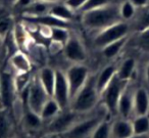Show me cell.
Returning <instances> with one entry per match:
<instances>
[{
  "label": "cell",
  "mask_w": 149,
  "mask_h": 138,
  "mask_svg": "<svg viewBox=\"0 0 149 138\" xmlns=\"http://www.w3.org/2000/svg\"><path fill=\"white\" fill-rule=\"evenodd\" d=\"M79 117L80 113H76L70 107L66 109H62L57 116H55L53 119L49 121L47 132L62 135L79 121Z\"/></svg>",
  "instance_id": "obj_7"
},
{
  "label": "cell",
  "mask_w": 149,
  "mask_h": 138,
  "mask_svg": "<svg viewBox=\"0 0 149 138\" xmlns=\"http://www.w3.org/2000/svg\"><path fill=\"white\" fill-rule=\"evenodd\" d=\"M133 109L135 116H144L149 113V92L145 87H137L134 90Z\"/></svg>",
  "instance_id": "obj_12"
},
{
  "label": "cell",
  "mask_w": 149,
  "mask_h": 138,
  "mask_svg": "<svg viewBox=\"0 0 149 138\" xmlns=\"http://www.w3.org/2000/svg\"><path fill=\"white\" fill-rule=\"evenodd\" d=\"M129 83L130 82L120 80L116 75L113 79L109 82V84L101 92L100 99H101L102 104L105 107L107 113H111V115L116 113V106H118V99H120V94Z\"/></svg>",
  "instance_id": "obj_4"
},
{
  "label": "cell",
  "mask_w": 149,
  "mask_h": 138,
  "mask_svg": "<svg viewBox=\"0 0 149 138\" xmlns=\"http://www.w3.org/2000/svg\"><path fill=\"white\" fill-rule=\"evenodd\" d=\"M136 45L145 53H149V28L137 32Z\"/></svg>",
  "instance_id": "obj_31"
},
{
  "label": "cell",
  "mask_w": 149,
  "mask_h": 138,
  "mask_svg": "<svg viewBox=\"0 0 149 138\" xmlns=\"http://www.w3.org/2000/svg\"><path fill=\"white\" fill-rule=\"evenodd\" d=\"M70 36V32L68 28L64 27H52L50 28L49 39L58 44L64 45Z\"/></svg>",
  "instance_id": "obj_27"
},
{
  "label": "cell",
  "mask_w": 149,
  "mask_h": 138,
  "mask_svg": "<svg viewBox=\"0 0 149 138\" xmlns=\"http://www.w3.org/2000/svg\"><path fill=\"white\" fill-rule=\"evenodd\" d=\"M132 30L133 29L131 22H118V23L95 33L92 43H93L94 47L100 50L111 42L116 41L120 38L130 36Z\"/></svg>",
  "instance_id": "obj_3"
},
{
  "label": "cell",
  "mask_w": 149,
  "mask_h": 138,
  "mask_svg": "<svg viewBox=\"0 0 149 138\" xmlns=\"http://www.w3.org/2000/svg\"><path fill=\"white\" fill-rule=\"evenodd\" d=\"M120 21V3L116 2L80 13L82 26L85 29L96 33Z\"/></svg>",
  "instance_id": "obj_1"
},
{
  "label": "cell",
  "mask_w": 149,
  "mask_h": 138,
  "mask_svg": "<svg viewBox=\"0 0 149 138\" xmlns=\"http://www.w3.org/2000/svg\"><path fill=\"white\" fill-rule=\"evenodd\" d=\"M23 123H24V126H25L27 129L35 130L41 127V125L43 124V120H42L41 116H40L39 113H34L31 109L26 107L25 113H24V117H23Z\"/></svg>",
  "instance_id": "obj_25"
},
{
  "label": "cell",
  "mask_w": 149,
  "mask_h": 138,
  "mask_svg": "<svg viewBox=\"0 0 149 138\" xmlns=\"http://www.w3.org/2000/svg\"><path fill=\"white\" fill-rule=\"evenodd\" d=\"M11 36L13 38L15 46L19 48H23L28 45V40H29V33L26 28L24 22L19 24H15L13 29L11 31Z\"/></svg>",
  "instance_id": "obj_21"
},
{
  "label": "cell",
  "mask_w": 149,
  "mask_h": 138,
  "mask_svg": "<svg viewBox=\"0 0 149 138\" xmlns=\"http://www.w3.org/2000/svg\"><path fill=\"white\" fill-rule=\"evenodd\" d=\"M35 0H15V6L17 8H19L22 11H24L25 8H27L29 5H31Z\"/></svg>",
  "instance_id": "obj_35"
},
{
  "label": "cell",
  "mask_w": 149,
  "mask_h": 138,
  "mask_svg": "<svg viewBox=\"0 0 149 138\" xmlns=\"http://www.w3.org/2000/svg\"><path fill=\"white\" fill-rule=\"evenodd\" d=\"M37 78L43 86V88L46 90V92L48 93V95L52 97L54 84H55V70H53L50 67H44L39 71Z\"/></svg>",
  "instance_id": "obj_17"
},
{
  "label": "cell",
  "mask_w": 149,
  "mask_h": 138,
  "mask_svg": "<svg viewBox=\"0 0 149 138\" xmlns=\"http://www.w3.org/2000/svg\"><path fill=\"white\" fill-rule=\"evenodd\" d=\"M89 138H111V124L104 119L94 129Z\"/></svg>",
  "instance_id": "obj_30"
},
{
  "label": "cell",
  "mask_w": 149,
  "mask_h": 138,
  "mask_svg": "<svg viewBox=\"0 0 149 138\" xmlns=\"http://www.w3.org/2000/svg\"><path fill=\"white\" fill-rule=\"evenodd\" d=\"M130 1L135 5L137 9H142L147 6V3H148L149 0H130Z\"/></svg>",
  "instance_id": "obj_36"
},
{
  "label": "cell",
  "mask_w": 149,
  "mask_h": 138,
  "mask_svg": "<svg viewBox=\"0 0 149 138\" xmlns=\"http://www.w3.org/2000/svg\"><path fill=\"white\" fill-rule=\"evenodd\" d=\"M63 54L72 64H83L87 60V50L77 34L70 33L66 43L63 45Z\"/></svg>",
  "instance_id": "obj_9"
},
{
  "label": "cell",
  "mask_w": 149,
  "mask_h": 138,
  "mask_svg": "<svg viewBox=\"0 0 149 138\" xmlns=\"http://www.w3.org/2000/svg\"><path fill=\"white\" fill-rule=\"evenodd\" d=\"M116 71H118V67L116 64H110L104 67L96 75V87H97V90L99 92V94H101V92L105 89V87L113 79V77L116 75Z\"/></svg>",
  "instance_id": "obj_16"
},
{
  "label": "cell",
  "mask_w": 149,
  "mask_h": 138,
  "mask_svg": "<svg viewBox=\"0 0 149 138\" xmlns=\"http://www.w3.org/2000/svg\"><path fill=\"white\" fill-rule=\"evenodd\" d=\"M136 70V60L134 57H127L118 67L116 76L123 81L130 82Z\"/></svg>",
  "instance_id": "obj_20"
},
{
  "label": "cell",
  "mask_w": 149,
  "mask_h": 138,
  "mask_svg": "<svg viewBox=\"0 0 149 138\" xmlns=\"http://www.w3.org/2000/svg\"><path fill=\"white\" fill-rule=\"evenodd\" d=\"M100 99V94L96 87V76L88 78L83 88L70 100V109L80 115H84L93 111Z\"/></svg>",
  "instance_id": "obj_2"
},
{
  "label": "cell",
  "mask_w": 149,
  "mask_h": 138,
  "mask_svg": "<svg viewBox=\"0 0 149 138\" xmlns=\"http://www.w3.org/2000/svg\"><path fill=\"white\" fill-rule=\"evenodd\" d=\"M134 134H147L149 133V116H135L132 121Z\"/></svg>",
  "instance_id": "obj_29"
},
{
  "label": "cell",
  "mask_w": 149,
  "mask_h": 138,
  "mask_svg": "<svg viewBox=\"0 0 149 138\" xmlns=\"http://www.w3.org/2000/svg\"><path fill=\"white\" fill-rule=\"evenodd\" d=\"M63 2H64V4L68 7H70L72 11L78 13L81 11L82 7L85 5V3L87 2V0H63Z\"/></svg>",
  "instance_id": "obj_34"
},
{
  "label": "cell",
  "mask_w": 149,
  "mask_h": 138,
  "mask_svg": "<svg viewBox=\"0 0 149 138\" xmlns=\"http://www.w3.org/2000/svg\"><path fill=\"white\" fill-rule=\"evenodd\" d=\"M134 134L132 121L120 118L111 124V137L129 138Z\"/></svg>",
  "instance_id": "obj_15"
},
{
  "label": "cell",
  "mask_w": 149,
  "mask_h": 138,
  "mask_svg": "<svg viewBox=\"0 0 149 138\" xmlns=\"http://www.w3.org/2000/svg\"><path fill=\"white\" fill-rule=\"evenodd\" d=\"M48 13L57 18V19L61 20V21L68 22V23H72L74 21L76 15H77L70 7L66 6L63 1H58V2L52 3Z\"/></svg>",
  "instance_id": "obj_18"
},
{
  "label": "cell",
  "mask_w": 149,
  "mask_h": 138,
  "mask_svg": "<svg viewBox=\"0 0 149 138\" xmlns=\"http://www.w3.org/2000/svg\"><path fill=\"white\" fill-rule=\"evenodd\" d=\"M145 8L149 9V1H148V3H147V6H146V7H145Z\"/></svg>",
  "instance_id": "obj_41"
},
{
  "label": "cell",
  "mask_w": 149,
  "mask_h": 138,
  "mask_svg": "<svg viewBox=\"0 0 149 138\" xmlns=\"http://www.w3.org/2000/svg\"><path fill=\"white\" fill-rule=\"evenodd\" d=\"M23 91L26 92V106L32 111L40 115L42 107L46 101L50 98V96L43 88L37 76L32 79L29 86Z\"/></svg>",
  "instance_id": "obj_5"
},
{
  "label": "cell",
  "mask_w": 149,
  "mask_h": 138,
  "mask_svg": "<svg viewBox=\"0 0 149 138\" xmlns=\"http://www.w3.org/2000/svg\"><path fill=\"white\" fill-rule=\"evenodd\" d=\"M51 4L52 3L35 0L31 5H29L27 8L24 9L23 15H28V17H39V15H46V13H49Z\"/></svg>",
  "instance_id": "obj_23"
},
{
  "label": "cell",
  "mask_w": 149,
  "mask_h": 138,
  "mask_svg": "<svg viewBox=\"0 0 149 138\" xmlns=\"http://www.w3.org/2000/svg\"><path fill=\"white\" fill-rule=\"evenodd\" d=\"M15 22L10 11L0 6V38H4L13 31Z\"/></svg>",
  "instance_id": "obj_22"
},
{
  "label": "cell",
  "mask_w": 149,
  "mask_h": 138,
  "mask_svg": "<svg viewBox=\"0 0 149 138\" xmlns=\"http://www.w3.org/2000/svg\"><path fill=\"white\" fill-rule=\"evenodd\" d=\"M4 111H0V138L6 137L10 130V122Z\"/></svg>",
  "instance_id": "obj_33"
},
{
  "label": "cell",
  "mask_w": 149,
  "mask_h": 138,
  "mask_svg": "<svg viewBox=\"0 0 149 138\" xmlns=\"http://www.w3.org/2000/svg\"><path fill=\"white\" fill-rule=\"evenodd\" d=\"M129 38H130V36L120 38V39L116 40L114 42H111L108 45L104 46L102 49H100L104 58H106V60H113V58H116L122 52V50L124 49L125 46L127 45Z\"/></svg>",
  "instance_id": "obj_19"
},
{
  "label": "cell",
  "mask_w": 149,
  "mask_h": 138,
  "mask_svg": "<svg viewBox=\"0 0 149 138\" xmlns=\"http://www.w3.org/2000/svg\"><path fill=\"white\" fill-rule=\"evenodd\" d=\"M44 138H62V136H61V135H59V134L48 133V135H46Z\"/></svg>",
  "instance_id": "obj_39"
},
{
  "label": "cell",
  "mask_w": 149,
  "mask_h": 138,
  "mask_svg": "<svg viewBox=\"0 0 149 138\" xmlns=\"http://www.w3.org/2000/svg\"><path fill=\"white\" fill-rule=\"evenodd\" d=\"M104 120V116L95 115L84 120H79L68 131L62 134V138H87L90 137L99 123Z\"/></svg>",
  "instance_id": "obj_8"
},
{
  "label": "cell",
  "mask_w": 149,
  "mask_h": 138,
  "mask_svg": "<svg viewBox=\"0 0 149 138\" xmlns=\"http://www.w3.org/2000/svg\"><path fill=\"white\" fill-rule=\"evenodd\" d=\"M133 96H134V90L130 88L129 84L124 89L120 97L118 99V106H116V115L120 116L123 119H130L131 115L134 113L133 109Z\"/></svg>",
  "instance_id": "obj_13"
},
{
  "label": "cell",
  "mask_w": 149,
  "mask_h": 138,
  "mask_svg": "<svg viewBox=\"0 0 149 138\" xmlns=\"http://www.w3.org/2000/svg\"><path fill=\"white\" fill-rule=\"evenodd\" d=\"M39 1H44V2H48V3H55L58 1H61V0H39Z\"/></svg>",
  "instance_id": "obj_40"
},
{
  "label": "cell",
  "mask_w": 149,
  "mask_h": 138,
  "mask_svg": "<svg viewBox=\"0 0 149 138\" xmlns=\"http://www.w3.org/2000/svg\"><path fill=\"white\" fill-rule=\"evenodd\" d=\"M9 64L17 74L31 73L32 62L29 56L22 50H17L15 53L11 54L10 58H9Z\"/></svg>",
  "instance_id": "obj_14"
},
{
  "label": "cell",
  "mask_w": 149,
  "mask_h": 138,
  "mask_svg": "<svg viewBox=\"0 0 149 138\" xmlns=\"http://www.w3.org/2000/svg\"><path fill=\"white\" fill-rule=\"evenodd\" d=\"M64 73L68 80L70 97L72 100L87 82L88 78L90 77V72L89 69L84 64H72Z\"/></svg>",
  "instance_id": "obj_6"
},
{
  "label": "cell",
  "mask_w": 149,
  "mask_h": 138,
  "mask_svg": "<svg viewBox=\"0 0 149 138\" xmlns=\"http://www.w3.org/2000/svg\"><path fill=\"white\" fill-rule=\"evenodd\" d=\"M0 105L3 109H9L13 105L15 93L17 92L15 84V78L9 73H0Z\"/></svg>",
  "instance_id": "obj_10"
},
{
  "label": "cell",
  "mask_w": 149,
  "mask_h": 138,
  "mask_svg": "<svg viewBox=\"0 0 149 138\" xmlns=\"http://www.w3.org/2000/svg\"><path fill=\"white\" fill-rule=\"evenodd\" d=\"M60 111H62V109H60L59 104L56 102V100L53 97H50L45 102V104L43 105V107H42L40 116H41L43 122L44 121L49 122L50 120L53 119L55 116H57Z\"/></svg>",
  "instance_id": "obj_24"
},
{
  "label": "cell",
  "mask_w": 149,
  "mask_h": 138,
  "mask_svg": "<svg viewBox=\"0 0 149 138\" xmlns=\"http://www.w3.org/2000/svg\"><path fill=\"white\" fill-rule=\"evenodd\" d=\"M138 11H140V13L136 15L135 19L133 20L134 23H132V29L136 33L149 28V9L142 8Z\"/></svg>",
  "instance_id": "obj_28"
},
{
  "label": "cell",
  "mask_w": 149,
  "mask_h": 138,
  "mask_svg": "<svg viewBox=\"0 0 149 138\" xmlns=\"http://www.w3.org/2000/svg\"><path fill=\"white\" fill-rule=\"evenodd\" d=\"M137 11L138 9L130 0H123L120 3V15L122 21L132 22L136 17Z\"/></svg>",
  "instance_id": "obj_26"
},
{
  "label": "cell",
  "mask_w": 149,
  "mask_h": 138,
  "mask_svg": "<svg viewBox=\"0 0 149 138\" xmlns=\"http://www.w3.org/2000/svg\"><path fill=\"white\" fill-rule=\"evenodd\" d=\"M0 85H1V82H0Z\"/></svg>",
  "instance_id": "obj_42"
},
{
  "label": "cell",
  "mask_w": 149,
  "mask_h": 138,
  "mask_svg": "<svg viewBox=\"0 0 149 138\" xmlns=\"http://www.w3.org/2000/svg\"><path fill=\"white\" fill-rule=\"evenodd\" d=\"M129 138H149V133L147 134H133Z\"/></svg>",
  "instance_id": "obj_37"
},
{
  "label": "cell",
  "mask_w": 149,
  "mask_h": 138,
  "mask_svg": "<svg viewBox=\"0 0 149 138\" xmlns=\"http://www.w3.org/2000/svg\"><path fill=\"white\" fill-rule=\"evenodd\" d=\"M145 79H146L147 84L149 85V62L147 64L146 69H145Z\"/></svg>",
  "instance_id": "obj_38"
},
{
  "label": "cell",
  "mask_w": 149,
  "mask_h": 138,
  "mask_svg": "<svg viewBox=\"0 0 149 138\" xmlns=\"http://www.w3.org/2000/svg\"><path fill=\"white\" fill-rule=\"evenodd\" d=\"M116 2V0H87V2L85 3L83 7L81 8V11L78 13H83L85 11H89L92 9L98 8V7H102L108 5L110 3Z\"/></svg>",
  "instance_id": "obj_32"
},
{
  "label": "cell",
  "mask_w": 149,
  "mask_h": 138,
  "mask_svg": "<svg viewBox=\"0 0 149 138\" xmlns=\"http://www.w3.org/2000/svg\"><path fill=\"white\" fill-rule=\"evenodd\" d=\"M52 97L59 104L61 109H66L70 107V88H68L65 73L60 70H55V84H54Z\"/></svg>",
  "instance_id": "obj_11"
}]
</instances>
